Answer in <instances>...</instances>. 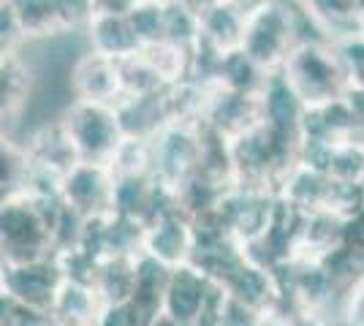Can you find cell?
Segmentation results:
<instances>
[{"mask_svg": "<svg viewBox=\"0 0 364 326\" xmlns=\"http://www.w3.org/2000/svg\"><path fill=\"white\" fill-rule=\"evenodd\" d=\"M307 28L318 33V28L310 22V16L302 11V6H291L289 0H272L264 9L245 16L242 31V49L261 71L274 74L283 68L291 49L302 38H316ZM321 36V33H318Z\"/></svg>", "mask_w": 364, "mask_h": 326, "instance_id": "1", "label": "cell"}, {"mask_svg": "<svg viewBox=\"0 0 364 326\" xmlns=\"http://www.w3.org/2000/svg\"><path fill=\"white\" fill-rule=\"evenodd\" d=\"M58 202H38L28 193H11L0 210V253L6 264L36 261L55 253L52 223Z\"/></svg>", "mask_w": 364, "mask_h": 326, "instance_id": "2", "label": "cell"}, {"mask_svg": "<svg viewBox=\"0 0 364 326\" xmlns=\"http://www.w3.org/2000/svg\"><path fill=\"white\" fill-rule=\"evenodd\" d=\"M283 79L302 101V107H321L346 93L350 77L340 63L332 41L326 38H302L291 49L283 68Z\"/></svg>", "mask_w": 364, "mask_h": 326, "instance_id": "3", "label": "cell"}, {"mask_svg": "<svg viewBox=\"0 0 364 326\" xmlns=\"http://www.w3.org/2000/svg\"><path fill=\"white\" fill-rule=\"evenodd\" d=\"M60 123L68 131L79 161L107 163L114 147L122 141V128L117 120L114 104H92V101H74L63 109Z\"/></svg>", "mask_w": 364, "mask_h": 326, "instance_id": "4", "label": "cell"}, {"mask_svg": "<svg viewBox=\"0 0 364 326\" xmlns=\"http://www.w3.org/2000/svg\"><path fill=\"white\" fill-rule=\"evenodd\" d=\"M150 147L152 180L177 190L196 171L201 153V125H166L150 141Z\"/></svg>", "mask_w": 364, "mask_h": 326, "instance_id": "5", "label": "cell"}, {"mask_svg": "<svg viewBox=\"0 0 364 326\" xmlns=\"http://www.w3.org/2000/svg\"><path fill=\"white\" fill-rule=\"evenodd\" d=\"M114 202V174L107 163L76 161L63 174L60 204L79 217H101L112 212Z\"/></svg>", "mask_w": 364, "mask_h": 326, "instance_id": "6", "label": "cell"}, {"mask_svg": "<svg viewBox=\"0 0 364 326\" xmlns=\"http://www.w3.org/2000/svg\"><path fill=\"white\" fill-rule=\"evenodd\" d=\"M258 125H261L258 95L237 93V90H226L218 85L210 87L204 114H201V128H207L210 134L220 136V139L234 141Z\"/></svg>", "mask_w": 364, "mask_h": 326, "instance_id": "7", "label": "cell"}, {"mask_svg": "<svg viewBox=\"0 0 364 326\" xmlns=\"http://www.w3.org/2000/svg\"><path fill=\"white\" fill-rule=\"evenodd\" d=\"M63 283V272L55 253L36 259V261H22V264H6L3 275V288L14 299L16 305L36 313H46L52 299L58 294Z\"/></svg>", "mask_w": 364, "mask_h": 326, "instance_id": "8", "label": "cell"}, {"mask_svg": "<svg viewBox=\"0 0 364 326\" xmlns=\"http://www.w3.org/2000/svg\"><path fill=\"white\" fill-rule=\"evenodd\" d=\"M141 253L152 256L155 261L174 269L191 261L193 253V223L180 207H171L166 212L155 215L150 223H144V239Z\"/></svg>", "mask_w": 364, "mask_h": 326, "instance_id": "9", "label": "cell"}, {"mask_svg": "<svg viewBox=\"0 0 364 326\" xmlns=\"http://www.w3.org/2000/svg\"><path fill=\"white\" fill-rule=\"evenodd\" d=\"M68 90L74 101L92 104H117L120 101V77L117 63L85 49L68 71Z\"/></svg>", "mask_w": 364, "mask_h": 326, "instance_id": "10", "label": "cell"}, {"mask_svg": "<svg viewBox=\"0 0 364 326\" xmlns=\"http://www.w3.org/2000/svg\"><path fill=\"white\" fill-rule=\"evenodd\" d=\"M210 286H213V280L204 278L193 264L168 269L166 288H164V310L161 313L185 326H193L201 308H204V299L210 294Z\"/></svg>", "mask_w": 364, "mask_h": 326, "instance_id": "11", "label": "cell"}, {"mask_svg": "<svg viewBox=\"0 0 364 326\" xmlns=\"http://www.w3.org/2000/svg\"><path fill=\"white\" fill-rule=\"evenodd\" d=\"M258 107H261V125L264 128H269L272 134H280V136L296 139L304 107L280 71H274L264 79V85L258 90Z\"/></svg>", "mask_w": 364, "mask_h": 326, "instance_id": "12", "label": "cell"}, {"mask_svg": "<svg viewBox=\"0 0 364 326\" xmlns=\"http://www.w3.org/2000/svg\"><path fill=\"white\" fill-rule=\"evenodd\" d=\"M326 266V272L340 286V291H346L353 280L364 272V207L353 217L343 223V234L337 248L329 250L323 259H318Z\"/></svg>", "mask_w": 364, "mask_h": 326, "instance_id": "13", "label": "cell"}, {"mask_svg": "<svg viewBox=\"0 0 364 326\" xmlns=\"http://www.w3.org/2000/svg\"><path fill=\"white\" fill-rule=\"evenodd\" d=\"M82 33H85V41H87L90 52L101 55V58H109L114 63L122 60V58H131L141 49L128 16L92 14V19Z\"/></svg>", "mask_w": 364, "mask_h": 326, "instance_id": "14", "label": "cell"}, {"mask_svg": "<svg viewBox=\"0 0 364 326\" xmlns=\"http://www.w3.org/2000/svg\"><path fill=\"white\" fill-rule=\"evenodd\" d=\"M25 150H28V158L36 166H46V169L58 171V174H65V171L74 166L76 161V150L71 139H68V131L65 125L60 123V117L55 120H46L38 128H33L31 136L22 141Z\"/></svg>", "mask_w": 364, "mask_h": 326, "instance_id": "15", "label": "cell"}, {"mask_svg": "<svg viewBox=\"0 0 364 326\" xmlns=\"http://www.w3.org/2000/svg\"><path fill=\"white\" fill-rule=\"evenodd\" d=\"M114 112L120 120L122 136H131V139L152 141L168 125L164 90L152 95H136V98H120L114 104Z\"/></svg>", "mask_w": 364, "mask_h": 326, "instance_id": "16", "label": "cell"}, {"mask_svg": "<svg viewBox=\"0 0 364 326\" xmlns=\"http://www.w3.org/2000/svg\"><path fill=\"white\" fill-rule=\"evenodd\" d=\"M98 310H101V299L92 286L63 280L46 310V321L49 326H92Z\"/></svg>", "mask_w": 364, "mask_h": 326, "instance_id": "17", "label": "cell"}, {"mask_svg": "<svg viewBox=\"0 0 364 326\" xmlns=\"http://www.w3.org/2000/svg\"><path fill=\"white\" fill-rule=\"evenodd\" d=\"M223 288H226V294L231 296L234 302H240V305L261 313V315H267V313H272L274 308H277V291H274L272 272H269L267 266L247 261V259H245L242 266L226 280Z\"/></svg>", "mask_w": 364, "mask_h": 326, "instance_id": "18", "label": "cell"}, {"mask_svg": "<svg viewBox=\"0 0 364 326\" xmlns=\"http://www.w3.org/2000/svg\"><path fill=\"white\" fill-rule=\"evenodd\" d=\"M168 266L155 261L147 253H139L134 259V294L128 299V305L136 310V315L150 324L155 315L164 310V288H166Z\"/></svg>", "mask_w": 364, "mask_h": 326, "instance_id": "19", "label": "cell"}, {"mask_svg": "<svg viewBox=\"0 0 364 326\" xmlns=\"http://www.w3.org/2000/svg\"><path fill=\"white\" fill-rule=\"evenodd\" d=\"M33 93V71L22 55L0 63V128L19 120Z\"/></svg>", "mask_w": 364, "mask_h": 326, "instance_id": "20", "label": "cell"}, {"mask_svg": "<svg viewBox=\"0 0 364 326\" xmlns=\"http://www.w3.org/2000/svg\"><path fill=\"white\" fill-rule=\"evenodd\" d=\"M245 16L231 9L228 3H218L215 9L204 11L198 16V41L204 47H210L218 55L234 52L242 44Z\"/></svg>", "mask_w": 364, "mask_h": 326, "instance_id": "21", "label": "cell"}, {"mask_svg": "<svg viewBox=\"0 0 364 326\" xmlns=\"http://www.w3.org/2000/svg\"><path fill=\"white\" fill-rule=\"evenodd\" d=\"M302 11L326 41H340L359 33V11L353 0H299Z\"/></svg>", "mask_w": 364, "mask_h": 326, "instance_id": "22", "label": "cell"}, {"mask_svg": "<svg viewBox=\"0 0 364 326\" xmlns=\"http://www.w3.org/2000/svg\"><path fill=\"white\" fill-rule=\"evenodd\" d=\"M11 14H14L19 33L25 44L31 41H49L58 38V14H55V0H6Z\"/></svg>", "mask_w": 364, "mask_h": 326, "instance_id": "23", "label": "cell"}, {"mask_svg": "<svg viewBox=\"0 0 364 326\" xmlns=\"http://www.w3.org/2000/svg\"><path fill=\"white\" fill-rule=\"evenodd\" d=\"M134 259L109 256V259L98 261L92 288L101 299V305H114V302H128L131 299V294H134Z\"/></svg>", "mask_w": 364, "mask_h": 326, "instance_id": "24", "label": "cell"}, {"mask_svg": "<svg viewBox=\"0 0 364 326\" xmlns=\"http://www.w3.org/2000/svg\"><path fill=\"white\" fill-rule=\"evenodd\" d=\"M267 77L269 74L261 71L242 49H234V52L220 55L218 71H215V85L218 87H226V90H237V93L258 95V90H261V85H264Z\"/></svg>", "mask_w": 364, "mask_h": 326, "instance_id": "25", "label": "cell"}, {"mask_svg": "<svg viewBox=\"0 0 364 326\" xmlns=\"http://www.w3.org/2000/svg\"><path fill=\"white\" fill-rule=\"evenodd\" d=\"M109 171L114 180L128 177H152V147L147 139H131L122 136V141L114 147L112 158L107 161Z\"/></svg>", "mask_w": 364, "mask_h": 326, "instance_id": "26", "label": "cell"}, {"mask_svg": "<svg viewBox=\"0 0 364 326\" xmlns=\"http://www.w3.org/2000/svg\"><path fill=\"white\" fill-rule=\"evenodd\" d=\"M117 77H120V98H136V95L161 93L166 85L155 74L147 58L139 49L136 55L117 60Z\"/></svg>", "mask_w": 364, "mask_h": 326, "instance_id": "27", "label": "cell"}, {"mask_svg": "<svg viewBox=\"0 0 364 326\" xmlns=\"http://www.w3.org/2000/svg\"><path fill=\"white\" fill-rule=\"evenodd\" d=\"M28 169H31V158L25 144L0 128V190H6L9 196L19 193L25 188Z\"/></svg>", "mask_w": 364, "mask_h": 326, "instance_id": "28", "label": "cell"}, {"mask_svg": "<svg viewBox=\"0 0 364 326\" xmlns=\"http://www.w3.org/2000/svg\"><path fill=\"white\" fill-rule=\"evenodd\" d=\"M323 171L332 180L343 183H362L364 177V141L362 139H346L337 141L326 153Z\"/></svg>", "mask_w": 364, "mask_h": 326, "instance_id": "29", "label": "cell"}, {"mask_svg": "<svg viewBox=\"0 0 364 326\" xmlns=\"http://www.w3.org/2000/svg\"><path fill=\"white\" fill-rule=\"evenodd\" d=\"M141 55L147 58L155 74L161 77L164 85H177L185 79L188 74V49H180L168 41H158V44H150V47H141Z\"/></svg>", "mask_w": 364, "mask_h": 326, "instance_id": "30", "label": "cell"}, {"mask_svg": "<svg viewBox=\"0 0 364 326\" xmlns=\"http://www.w3.org/2000/svg\"><path fill=\"white\" fill-rule=\"evenodd\" d=\"M364 207V185L362 183H343V180H332L329 177V188L321 210L329 215L340 217L343 223L353 217Z\"/></svg>", "mask_w": 364, "mask_h": 326, "instance_id": "31", "label": "cell"}, {"mask_svg": "<svg viewBox=\"0 0 364 326\" xmlns=\"http://www.w3.org/2000/svg\"><path fill=\"white\" fill-rule=\"evenodd\" d=\"M164 41L180 49H188V52L198 44V14H193L188 6H182L180 0L166 6Z\"/></svg>", "mask_w": 364, "mask_h": 326, "instance_id": "32", "label": "cell"}, {"mask_svg": "<svg viewBox=\"0 0 364 326\" xmlns=\"http://www.w3.org/2000/svg\"><path fill=\"white\" fill-rule=\"evenodd\" d=\"M134 33H136L139 44L141 47H150L164 41V28H166V6L161 3H150V0H141L136 9L128 14Z\"/></svg>", "mask_w": 364, "mask_h": 326, "instance_id": "33", "label": "cell"}, {"mask_svg": "<svg viewBox=\"0 0 364 326\" xmlns=\"http://www.w3.org/2000/svg\"><path fill=\"white\" fill-rule=\"evenodd\" d=\"M55 14L60 36L82 33L92 19V0H55Z\"/></svg>", "mask_w": 364, "mask_h": 326, "instance_id": "34", "label": "cell"}, {"mask_svg": "<svg viewBox=\"0 0 364 326\" xmlns=\"http://www.w3.org/2000/svg\"><path fill=\"white\" fill-rule=\"evenodd\" d=\"M337 326H364V272L340 294Z\"/></svg>", "mask_w": 364, "mask_h": 326, "instance_id": "35", "label": "cell"}, {"mask_svg": "<svg viewBox=\"0 0 364 326\" xmlns=\"http://www.w3.org/2000/svg\"><path fill=\"white\" fill-rule=\"evenodd\" d=\"M22 47H25V38L19 33V25H16L9 3L3 0L0 3V63L22 55Z\"/></svg>", "mask_w": 364, "mask_h": 326, "instance_id": "36", "label": "cell"}, {"mask_svg": "<svg viewBox=\"0 0 364 326\" xmlns=\"http://www.w3.org/2000/svg\"><path fill=\"white\" fill-rule=\"evenodd\" d=\"M92 326H144V321L128 302H114V305H101Z\"/></svg>", "mask_w": 364, "mask_h": 326, "instance_id": "37", "label": "cell"}, {"mask_svg": "<svg viewBox=\"0 0 364 326\" xmlns=\"http://www.w3.org/2000/svg\"><path fill=\"white\" fill-rule=\"evenodd\" d=\"M280 313V310H277ZM280 326H337L329 310H310V308H294L280 313Z\"/></svg>", "mask_w": 364, "mask_h": 326, "instance_id": "38", "label": "cell"}, {"mask_svg": "<svg viewBox=\"0 0 364 326\" xmlns=\"http://www.w3.org/2000/svg\"><path fill=\"white\" fill-rule=\"evenodd\" d=\"M218 326H264V315L256 310H250V308H245L240 302H234V299L228 296Z\"/></svg>", "mask_w": 364, "mask_h": 326, "instance_id": "39", "label": "cell"}, {"mask_svg": "<svg viewBox=\"0 0 364 326\" xmlns=\"http://www.w3.org/2000/svg\"><path fill=\"white\" fill-rule=\"evenodd\" d=\"M141 0H92V14H117L128 16Z\"/></svg>", "mask_w": 364, "mask_h": 326, "instance_id": "40", "label": "cell"}, {"mask_svg": "<svg viewBox=\"0 0 364 326\" xmlns=\"http://www.w3.org/2000/svg\"><path fill=\"white\" fill-rule=\"evenodd\" d=\"M223 3H228L231 9H237L242 16L253 14V11H258V9H264L267 3H272V0H223Z\"/></svg>", "mask_w": 364, "mask_h": 326, "instance_id": "41", "label": "cell"}, {"mask_svg": "<svg viewBox=\"0 0 364 326\" xmlns=\"http://www.w3.org/2000/svg\"><path fill=\"white\" fill-rule=\"evenodd\" d=\"M182 6H188L193 14H204V11H210V9H215L218 3H223V0H180Z\"/></svg>", "mask_w": 364, "mask_h": 326, "instance_id": "42", "label": "cell"}, {"mask_svg": "<svg viewBox=\"0 0 364 326\" xmlns=\"http://www.w3.org/2000/svg\"><path fill=\"white\" fill-rule=\"evenodd\" d=\"M147 326H185V324H180V321H174V318H168V315L161 313V315H155Z\"/></svg>", "mask_w": 364, "mask_h": 326, "instance_id": "43", "label": "cell"}, {"mask_svg": "<svg viewBox=\"0 0 364 326\" xmlns=\"http://www.w3.org/2000/svg\"><path fill=\"white\" fill-rule=\"evenodd\" d=\"M3 275H6V259H3V253H0V286H3Z\"/></svg>", "mask_w": 364, "mask_h": 326, "instance_id": "44", "label": "cell"}, {"mask_svg": "<svg viewBox=\"0 0 364 326\" xmlns=\"http://www.w3.org/2000/svg\"><path fill=\"white\" fill-rule=\"evenodd\" d=\"M353 6H356V11H359V16L364 14V0H353Z\"/></svg>", "mask_w": 364, "mask_h": 326, "instance_id": "45", "label": "cell"}, {"mask_svg": "<svg viewBox=\"0 0 364 326\" xmlns=\"http://www.w3.org/2000/svg\"><path fill=\"white\" fill-rule=\"evenodd\" d=\"M6 199H9V193H6V190H0V210H3V204H6Z\"/></svg>", "mask_w": 364, "mask_h": 326, "instance_id": "46", "label": "cell"}, {"mask_svg": "<svg viewBox=\"0 0 364 326\" xmlns=\"http://www.w3.org/2000/svg\"><path fill=\"white\" fill-rule=\"evenodd\" d=\"M359 36H362V41H364V14H362V19H359Z\"/></svg>", "mask_w": 364, "mask_h": 326, "instance_id": "47", "label": "cell"}, {"mask_svg": "<svg viewBox=\"0 0 364 326\" xmlns=\"http://www.w3.org/2000/svg\"><path fill=\"white\" fill-rule=\"evenodd\" d=\"M150 3H161V6H168V3H177V0H150Z\"/></svg>", "mask_w": 364, "mask_h": 326, "instance_id": "48", "label": "cell"}, {"mask_svg": "<svg viewBox=\"0 0 364 326\" xmlns=\"http://www.w3.org/2000/svg\"><path fill=\"white\" fill-rule=\"evenodd\" d=\"M353 82H356V85H362V87H364V71H362V74H359L356 79H353Z\"/></svg>", "mask_w": 364, "mask_h": 326, "instance_id": "49", "label": "cell"}, {"mask_svg": "<svg viewBox=\"0 0 364 326\" xmlns=\"http://www.w3.org/2000/svg\"><path fill=\"white\" fill-rule=\"evenodd\" d=\"M362 185H364V177H362Z\"/></svg>", "mask_w": 364, "mask_h": 326, "instance_id": "50", "label": "cell"}, {"mask_svg": "<svg viewBox=\"0 0 364 326\" xmlns=\"http://www.w3.org/2000/svg\"><path fill=\"white\" fill-rule=\"evenodd\" d=\"M0 3H3V0H0Z\"/></svg>", "mask_w": 364, "mask_h": 326, "instance_id": "51", "label": "cell"}]
</instances>
